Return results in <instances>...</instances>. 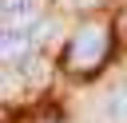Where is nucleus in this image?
<instances>
[{"mask_svg": "<svg viewBox=\"0 0 127 123\" xmlns=\"http://www.w3.org/2000/svg\"><path fill=\"white\" fill-rule=\"evenodd\" d=\"M107 52V32L103 28H83L71 40V67H95Z\"/></svg>", "mask_w": 127, "mask_h": 123, "instance_id": "f257e3e1", "label": "nucleus"}, {"mask_svg": "<svg viewBox=\"0 0 127 123\" xmlns=\"http://www.w3.org/2000/svg\"><path fill=\"white\" fill-rule=\"evenodd\" d=\"M36 0H4V28H20V24H36Z\"/></svg>", "mask_w": 127, "mask_h": 123, "instance_id": "f03ea898", "label": "nucleus"}, {"mask_svg": "<svg viewBox=\"0 0 127 123\" xmlns=\"http://www.w3.org/2000/svg\"><path fill=\"white\" fill-rule=\"evenodd\" d=\"M103 115H107L111 123H127V83H123V87H111V91L103 95Z\"/></svg>", "mask_w": 127, "mask_h": 123, "instance_id": "7ed1b4c3", "label": "nucleus"}]
</instances>
